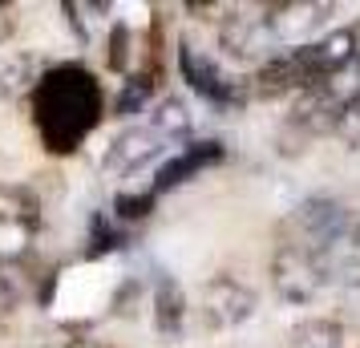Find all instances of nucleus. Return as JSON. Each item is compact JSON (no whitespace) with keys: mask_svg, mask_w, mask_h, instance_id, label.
<instances>
[{"mask_svg":"<svg viewBox=\"0 0 360 348\" xmlns=\"http://www.w3.org/2000/svg\"><path fill=\"white\" fill-rule=\"evenodd\" d=\"M288 348H344V324L336 316H304L288 328Z\"/></svg>","mask_w":360,"mask_h":348,"instance_id":"nucleus-12","label":"nucleus"},{"mask_svg":"<svg viewBox=\"0 0 360 348\" xmlns=\"http://www.w3.org/2000/svg\"><path fill=\"white\" fill-rule=\"evenodd\" d=\"M37 82H41L37 57H29V53H13V57L0 61V101L29 98Z\"/></svg>","mask_w":360,"mask_h":348,"instance_id":"nucleus-13","label":"nucleus"},{"mask_svg":"<svg viewBox=\"0 0 360 348\" xmlns=\"http://www.w3.org/2000/svg\"><path fill=\"white\" fill-rule=\"evenodd\" d=\"M179 69H182V82L191 85L198 98L211 101V105H223V110L243 105L247 94H251V82L227 77L211 53H202L198 45H191V41H182L179 45Z\"/></svg>","mask_w":360,"mask_h":348,"instance_id":"nucleus-5","label":"nucleus"},{"mask_svg":"<svg viewBox=\"0 0 360 348\" xmlns=\"http://www.w3.org/2000/svg\"><path fill=\"white\" fill-rule=\"evenodd\" d=\"M150 94H154V85H150V73L126 77V85H122V94H117V101H114V114H117V117L138 114V110H142V105L150 101Z\"/></svg>","mask_w":360,"mask_h":348,"instance_id":"nucleus-16","label":"nucleus"},{"mask_svg":"<svg viewBox=\"0 0 360 348\" xmlns=\"http://www.w3.org/2000/svg\"><path fill=\"white\" fill-rule=\"evenodd\" d=\"M61 348H105L101 340H94V336H73V340H65Z\"/></svg>","mask_w":360,"mask_h":348,"instance_id":"nucleus-23","label":"nucleus"},{"mask_svg":"<svg viewBox=\"0 0 360 348\" xmlns=\"http://www.w3.org/2000/svg\"><path fill=\"white\" fill-rule=\"evenodd\" d=\"M69 13V25L77 29V37L82 41H89L94 37V25H98V17L105 13V4H82V0H69V4H61Z\"/></svg>","mask_w":360,"mask_h":348,"instance_id":"nucleus-18","label":"nucleus"},{"mask_svg":"<svg viewBox=\"0 0 360 348\" xmlns=\"http://www.w3.org/2000/svg\"><path fill=\"white\" fill-rule=\"evenodd\" d=\"M344 251H348L352 259H360V223L352 227V235H348V243H344Z\"/></svg>","mask_w":360,"mask_h":348,"instance_id":"nucleus-24","label":"nucleus"},{"mask_svg":"<svg viewBox=\"0 0 360 348\" xmlns=\"http://www.w3.org/2000/svg\"><path fill=\"white\" fill-rule=\"evenodd\" d=\"M126 243V231L114 219V211H98L89 219V255H105V251H117Z\"/></svg>","mask_w":360,"mask_h":348,"instance_id":"nucleus-15","label":"nucleus"},{"mask_svg":"<svg viewBox=\"0 0 360 348\" xmlns=\"http://www.w3.org/2000/svg\"><path fill=\"white\" fill-rule=\"evenodd\" d=\"M336 138H340L344 146H360V101H352L348 110H340V117H336Z\"/></svg>","mask_w":360,"mask_h":348,"instance_id":"nucleus-20","label":"nucleus"},{"mask_svg":"<svg viewBox=\"0 0 360 348\" xmlns=\"http://www.w3.org/2000/svg\"><path fill=\"white\" fill-rule=\"evenodd\" d=\"M150 308H154V332H158L162 340H179L182 332H186L191 304H186V292H182V283L174 280V276H158Z\"/></svg>","mask_w":360,"mask_h":348,"instance_id":"nucleus-10","label":"nucleus"},{"mask_svg":"<svg viewBox=\"0 0 360 348\" xmlns=\"http://www.w3.org/2000/svg\"><path fill=\"white\" fill-rule=\"evenodd\" d=\"M53 348H61V344H53Z\"/></svg>","mask_w":360,"mask_h":348,"instance_id":"nucleus-25","label":"nucleus"},{"mask_svg":"<svg viewBox=\"0 0 360 348\" xmlns=\"http://www.w3.org/2000/svg\"><path fill=\"white\" fill-rule=\"evenodd\" d=\"M186 13L198 17V20H219V25H223L235 8H231V4H219V0H211V4H198V0H195V4H186Z\"/></svg>","mask_w":360,"mask_h":348,"instance_id":"nucleus-21","label":"nucleus"},{"mask_svg":"<svg viewBox=\"0 0 360 348\" xmlns=\"http://www.w3.org/2000/svg\"><path fill=\"white\" fill-rule=\"evenodd\" d=\"M352 227H356V223H352V211H348L340 199L316 195V199H304L292 211V239H288V243L308 247V251H316V255H332L336 247L348 243Z\"/></svg>","mask_w":360,"mask_h":348,"instance_id":"nucleus-2","label":"nucleus"},{"mask_svg":"<svg viewBox=\"0 0 360 348\" xmlns=\"http://www.w3.org/2000/svg\"><path fill=\"white\" fill-rule=\"evenodd\" d=\"M130 45H134V33L126 25H114V29H110V53H105V65L114 69V73H126L130 53H134Z\"/></svg>","mask_w":360,"mask_h":348,"instance_id":"nucleus-19","label":"nucleus"},{"mask_svg":"<svg viewBox=\"0 0 360 348\" xmlns=\"http://www.w3.org/2000/svg\"><path fill=\"white\" fill-rule=\"evenodd\" d=\"M105 98H101L98 77L85 65H53L41 73V82L29 94V114H33L37 138L53 158H65L98 130Z\"/></svg>","mask_w":360,"mask_h":348,"instance_id":"nucleus-1","label":"nucleus"},{"mask_svg":"<svg viewBox=\"0 0 360 348\" xmlns=\"http://www.w3.org/2000/svg\"><path fill=\"white\" fill-rule=\"evenodd\" d=\"M259 308V296H255V288L243 280H235L227 271H219L211 280L202 283V292H198V320H202V328L207 332H231L247 324L251 316Z\"/></svg>","mask_w":360,"mask_h":348,"instance_id":"nucleus-4","label":"nucleus"},{"mask_svg":"<svg viewBox=\"0 0 360 348\" xmlns=\"http://www.w3.org/2000/svg\"><path fill=\"white\" fill-rule=\"evenodd\" d=\"M227 158V150H223V142H191V146H182L170 162L158 166V179L150 183V191L154 195H162V191H174V186H182L186 179H195V174H202V170H211V166H219Z\"/></svg>","mask_w":360,"mask_h":348,"instance_id":"nucleus-9","label":"nucleus"},{"mask_svg":"<svg viewBox=\"0 0 360 348\" xmlns=\"http://www.w3.org/2000/svg\"><path fill=\"white\" fill-rule=\"evenodd\" d=\"M219 49L227 53L231 61L243 65H267L276 57V37L267 29L263 8H235L223 25H219Z\"/></svg>","mask_w":360,"mask_h":348,"instance_id":"nucleus-6","label":"nucleus"},{"mask_svg":"<svg viewBox=\"0 0 360 348\" xmlns=\"http://www.w3.org/2000/svg\"><path fill=\"white\" fill-rule=\"evenodd\" d=\"M328 280H332L328 259L308 247L279 243L276 255H271V288L283 304H311Z\"/></svg>","mask_w":360,"mask_h":348,"instance_id":"nucleus-3","label":"nucleus"},{"mask_svg":"<svg viewBox=\"0 0 360 348\" xmlns=\"http://www.w3.org/2000/svg\"><path fill=\"white\" fill-rule=\"evenodd\" d=\"M162 146H166V138L154 134L150 126H126L105 146V170L110 174H134V170H142L146 162H154L162 154Z\"/></svg>","mask_w":360,"mask_h":348,"instance_id":"nucleus-8","label":"nucleus"},{"mask_svg":"<svg viewBox=\"0 0 360 348\" xmlns=\"http://www.w3.org/2000/svg\"><path fill=\"white\" fill-rule=\"evenodd\" d=\"M17 312V292L8 288V283H0V332L8 328V320Z\"/></svg>","mask_w":360,"mask_h":348,"instance_id":"nucleus-22","label":"nucleus"},{"mask_svg":"<svg viewBox=\"0 0 360 348\" xmlns=\"http://www.w3.org/2000/svg\"><path fill=\"white\" fill-rule=\"evenodd\" d=\"M0 227L37 231L41 227V195L25 183H0Z\"/></svg>","mask_w":360,"mask_h":348,"instance_id":"nucleus-11","label":"nucleus"},{"mask_svg":"<svg viewBox=\"0 0 360 348\" xmlns=\"http://www.w3.org/2000/svg\"><path fill=\"white\" fill-rule=\"evenodd\" d=\"M146 126L170 142V138H186L195 122H191V110H186V101L182 98H162L158 105H154V114H150Z\"/></svg>","mask_w":360,"mask_h":348,"instance_id":"nucleus-14","label":"nucleus"},{"mask_svg":"<svg viewBox=\"0 0 360 348\" xmlns=\"http://www.w3.org/2000/svg\"><path fill=\"white\" fill-rule=\"evenodd\" d=\"M154 191H142V195H117L114 199V219L117 223H138V219H146L150 215V207H154Z\"/></svg>","mask_w":360,"mask_h":348,"instance_id":"nucleus-17","label":"nucleus"},{"mask_svg":"<svg viewBox=\"0 0 360 348\" xmlns=\"http://www.w3.org/2000/svg\"><path fill=\"white\" fill-rule=\"evenodd\" d=\"M336 4H320V0H283V4H267L263 17L267 29L276 37V45H311V37L324 29Z\"/></svg>","mask_w":360,"mask_h":348,"instance_id":"nucleus-7","label":"nucleus"}]
</instances>
